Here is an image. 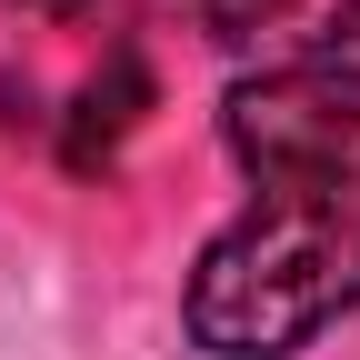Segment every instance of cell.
<instances>
[{
    "mask_svg": "<svg viewBox=\"0 0 360 360\" xmlns=\"http://www.w3.org/2000/svg\"><path fill=\"white\" fill-rule=\"evenodd\" d=\"M360 310V191H260L180 290V330L210 360H290Z\"/></svg>",
    "mask_w": 360,
    "mask_h": 360,
    "instance_id": "1",
    "label": "cell"
},
{
    "mask_svg": "<svg viewBox=\"0 0 360 360\" xmlns=\"http://www.w3.org/2000/svg\"><path fill=\"white\" fill-rule=\"evenodd\" d=\"M220 141L260 191H360V60L231 80Z\"/></svg>",
    "mask_w": 360,
    "mask_h": 360,
    "instance_id": "2",
    "label": "cell"
},
{
    "mask_svg": "<svg viewBox=\"0 0 360 360\" xmlns=\"http://www.w3.org/2000/svg\"><path fill=\"white\" fill-rule=\"evenodd\" d=\"M200 30L231 60L260 70H310L360 51V0H200Z\"/></svg>",
    "mask_w": 360,
    "mask_h": 360,
    "instance_id": "3",
    "label": "cell"
}]
</instances>
